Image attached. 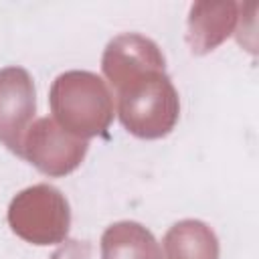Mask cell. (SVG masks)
<instances>
[{
  "label": "cell",
  "instance_id": "6da1fadb",
  "mask_svg": "<svg viewBox=\"0 0 259 259\" xmlns=\"http://www.w3.org/2000/svg\"><path fill=\"white\" fill-rule=\"evenodd\" d=\"M49 101L57 125L79 140L103 136L113 119V95L107 83L89 71L61 73L51 85Z\"/></svg>",
  "mask_w": 259,
  "mask_h": 259
},
{
  "label": "cell",
  "instance_id": "7a4b0ae2",
  "mask_svg": "<svg viewBox=\"0 0 259 259\" xmlns=\"http://www.w3.org/2000/svg\"><path fill=\"white\" fill-rule=\"evenodd\" d=\"M117 91V115L123 127L144 140L168 136L180 115V99L164 71L144 73Z\"/></svg>",
  "mask_w": 259,
  "mask_h": 259
},
{
  "label": "cell",
  "instance_id": "3957f363",
  "mask_svg": "<svg viewBox=\"0 0 259 259\" xmlns=\"http://www.w3.org/2000/svg\"><path fill=\"white\" fill-rule=\"evenodd\" d=\"M8 225L16 237L32 245H57L71 227V208L65 194L51 184L20 190L8 206Z\"/></svg>",
  "mask_w": 259,
  "mask_h": 259
},
{
  "label": "cell",
  "instance_id": "277c9868",
  "mask_svg": "<svg viewBox=\"0 0 259 259\" xmlns=\"http://www.w3.org/2000/svg\"><path fill=\"white\" fill-rule=\"evenodd\" d=\"M87 148V140L67 134L53 117H40L28 127L20 158L47 176H67L81 166Z\"/></svg>",
  "mask_w": 259,
  "mask_h": 259
},
{
  "label": "cell",
  "instance_id": "5b68a950",
  "mask_svg": "<svg viewBox=\"0 0 259 259\" xmlns=\"http://www.w3.org/2000/svg\"><path fill=\"white\" fill-rule=\"evenodd\" d=\"M36 111L32 77L22 67L0 69V142L22 156V142Z\"/></svg>",
  "mask_w": 259,
  "mask_h": 259
},
{
  "label": "cell",
  "instance_id": "8992f818",
  "mask_svg": "<svg viewBox=\"0 0 259 259\" xmlns=\"http://www.w3.org/2000/svg\"><path fill=\"white\" fill-rule=\"evenodd\" d=\"M164 65L166 61L160 47L152 38L136 32H125L111 38L101 59V71L113 89L144 73L164 71Z\"/></svg>",
  "mask_w": 259,
  "mask_h": 259
},
{
  "label": "cell",
  "instance_id": "52a82bcc",
  "mask_svg": "<svg viewBox=\"0 0 259 259\" xmlns=\"http://www.w3.org/2000/svg\"><path fill=\"white\" fill-rule=\"evenodd\" d=\"M239 22L237 2H194L188 16V45L204 55L227 40Z\"/></svg>",
  "mask_w": 259,
  "mask_h": 259
},
{
  "label": "cell",
  "instance_id": "ba28073f",
  "mask_svg": "<svg viewBox=\"0 0 259 259\" xmlns=\"http://www.w3.org/2000/svg\"><path fill=\"white\" fill-rule=\"evenodd\" d=\"M101 259H162V251L144 225L119 221L101 235Z\"/></svg>",
  "mask_w": 259,
  "mask_h": 259
},
{
  "label": "cell",
  "instance_id": "9c48e42d",
  "mask_svg": "<svg viewBox=\"0 0 259 259\" xmlns=\"http://www.w3.org/2000/svg\"><path fill=\"white\" fill-rule=\"evenodd\" d=\"M164 259H219V239L202 221H178L164 235Z\"/></svg>",
  "mask_w": 259,
  "mask_h": 259
}]
</instances>
